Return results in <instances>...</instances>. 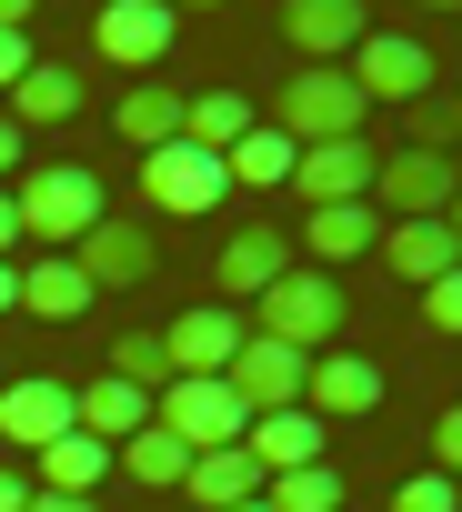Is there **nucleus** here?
I'll list each match as a JSON object with an SVG mask.
<instances>
[{
	"instance_id": "f257e3e1",
	"label": "nucleus",
	"mask_w": 462,
	"mask_h": 512,
	"mask_svg": "<svg viewBox=\"0 0 462 512\" xmlns=\"http://www.w3.org/2000/svg\"><path fill=\"white\" fill-rule=\"evenodd\" d=\"M242 332H252V342H282V352H302V362H312V352H332V332H342V282L292 262V272L252 302V322H242Z\"/></svg>"
},
{
	"instance_id": "f03ea898",
	"label": "nucleus",
	"mask_w": 462,
	"mask_h": 512,
	"mask_svg": "<svg viewBox=\"0 0 462 512\" xmlns=\"http://www.w3.org/2000/svg\"><path fill=\"white\" fill-rule=\"evenodd\" d=\"M11 211H21V241H51V251H71L111 201H101V181L81 171V161H41V171H21L11 181Z\"/></svg>"
},
{
	"instance_id": "7ed1b4c3",
	"label": "nucleus",
	"mask_w": 462,
	"mask_h": 512,
	"mask_svg": "<svg viewBox=\"0 0 462 512\" xmlns=\"http://www.w3.org/2000/svg\"><path fill=\"white\" fill-rule=\"evenodd\" d=\"M362 121H372V101H362L342 71H302V81H282V111H272V131H282L292 151H322V141H362Z\"/></svg>"
},
{
	"instance_id": "20e7f679",
	"label": "nucleus",
	"mask_w": 462,
	"mask_h": 512,
	"mask_svg": "<svg viewBox=\"0 0 462 512\" xmlns=\"http://www.w3.org/2000/svg\"><path fill=\"white\" fill-rule=\"evenodd\" d=\"M151 422H161L181 452H231V442L252 432V412L231 402V382H161V392H151Z\"/></svg>"
},
{
	"instance_id": "39448f33",
	"label": "nucleus",
	"mask_w": 462,
	"mask_h": 512,
	"mask_svg": "<svg viewBox=\"0 0 462 512\" xmlns=\"http://www.w3.org/2000/svg\"><path fill=\"white\" fill-rule=\"evenodd\" d=\"M342 81L362 91V101H432V51L412 41V31H362L352 41V61H342Z\"/></svg>"
},
{
	"instance_id": "423d86ee",
	"label": "nucleus",
	"mask_w": 462,
	"mask_h": 512,
	"mask_svg": "<svg viewBox=\"0 0 462 512\" xmlns=\"http://www.w3.org/2000/svg\"><path fill=\"white\" fill-rule=\"evenodd\" d=\"M221 191H231L221 151H201V141H161V151H141V201H151V211L191 221V211H211Z\"/></svg>"
},
{
	"instance_id": "0eeeda50",
	"label": "nucleus",
	"mask_w": 462,
	"mask_h": 512,
	"mask_svg": "<svg viewBox=\"0 0 462 512\" xmlns=\"http://www.w3.org/2000/svg\"><path fill=\"white\" fill-rule=\"evenodd\" d=\"M452 191H462V171L442 151H382V171H372V211H392V221H442Z\"/></svg>"
},
{
	"instance_id": "6e6552de",
	"label": "nucleus",
	"mask_w": 462,
	"mask_h": 512,
	"mask_svg": "<svg viewBox=\"0 0 462 512\" xmlns=\"http://www.w3.org/2000/svg\"><path fill=\"white\" fill-rule=\"evenodd\" d=\"M242 342H252V332H242V312H231V302H201V312H181V322L161 332V352H171V382H221Z\"/></svg>"
},
{
	"instance_id": "1a4fd4ad",
	"label": "nucleus",
	"mask_w": 462,
	"mask_h": 512,
	"mask_svg": "<svg viewBox=\"0 0 462 512\" xmlns=\"http://www.w3.org/2000/svg\"><path fill=\"white\" fill-rule=\"evenodd\" d=\"M372 171H382L372 141H322L292 161V191H302V211H342V201H372Z\"/></svg>"
},
{
	"instance_id": "9d476101",
	"label": "nucleus",
	"mask_w": 462,
	"mask_h": 512,
	"mask_svg": "<svg viewBox=\"0 0 462 512\" xmlns=\"http://www.w3.org/2000/svg\"><path fill=\"white\" fill-rule=\"evenodd\" d=\"M71 272H81L91 292H131V282H151V241H141V221L101 211V221L71 241Z\"/></svg>"
},
{
	"instance_id": "9b49d317",
	"label": "nucleus",
	"mask_w": 462,
	"mask_h": 512,
	"mask_svg": "<svg viewBox=\"0 0 462 512\" xmlns=\"http://www.w3.org/2000/svg\"><path fill=\"white\" fill-rule=\"evenodd\" d=\"M302 412H312V422L382 412V362H362V352H312V372H302Z\"/></svg>"
},
{
	"instance_id": "f8f14e48",
	"label": "nucleus",
	"mask_w": 462,
	"mask_h": 512,
	"mask_svg": "<svg viewBox=\"0 0 462 512\" xmlns=\"http://www.w3.org/2000/svg\"><path fill=\"white\" fill-rule=\"evenodd\" d=\"M362 31H372L362 0H292V11H282V41L302 51V71H342Z\"/></svg>"
},
{
	"instance_id": "ddd939ff",
	"label": "nucleus",
	"mask_w": 462,
	"mask_h": 512,
	"mask_svg": "<svg viewBox=\"0 0 462 512\" xmlns=\"http://www.w3.org/2000/svg\"><path fill=\"white\" fill-rule=\"evenodd\" d=\"M171 41H181L171 0H111V11H101V61H121V71H151Z\"/></svg>"
},
{
	"instance_id": "4468645a",
	"label": "nucleus",
	"mask_w": 462,
	"mask_h": 512,
	"mask_svg": "<svg viewBox=\"0 0 462 512\" xmlns=\"http://www.w3.org/2000/svg\"><path fill=\"white\" fill-rule=\"evenodd\" d=\"M61 432H71V382H51V372L0 382V442L41 452V442H61Z\"/></svg>"
},
{
	"instance_id": "2eb2a0df",
	"label": "nucleus",
	"mask_w": 462,
	"mask_h": 512,
	"mask_svg": "<svg viewBox=\"0 0 462 512\" xmlns=\"http://www.w3.org/2000/svg\"><path fill=\"white\" fill-rule=\"evenodd\" d=\"M302 372H312L302 352H282V342H242L221 382H231V402H242V412H292V402H302Z\"/></svg>"
},
{
	"instance_id": "dca6fc26",
	"label": "nucleus",
	"mask_w": 462,
	"mask_h": 512,
	"mask_svg": "<svg viewBox=\"0 0 462 512\" xmlns=\"http://www.w3.org/2000/svg\"><path fill=\"white\" fill-rule=\"evenodd\" d=\"M282 272H292V231H272V221H242V231L221 241V302H262Z\"/></svg>"
},
{
	"instance_id": "f3484780",
	"label": "nucleus",
	"mask_w": 462,
	"mask_h": 512,
	"mask_svg": "<svg viewBox=\"0 0 462 512\" xmlns=\"http://www.w3.org/2000/svg\"><path fill=\"white\" fill-rule=\"evenodd\" d=\"M242 452L262 462V482H272V472H302V462H322V422H312L302 402H292V412H252Z\"/></svg>"
},
{
	"instance_id": "a211bd4d",
	"label": "nucleus",
	"mask_w": 462,
	"mask_h": 512,
	"mask_svg": "<svg viewBox=\"0 0 462 512\" xmlns=\"http://www.w3.org/2000/svg\"><path fill=\"white\" fill-rule=\"evenodd\" d=\"M181 492H191L201 512H242V502H262V462H252L242 442H231V452H191Z\"/></svg>"
},
{
	"instance_id": "6ab92c4d",
	"label": "nucleus",
	"mask_w": 462,
	"mask_h": 512,
	"mask_svg": "<svg viewBox=\"0 0 462 512\" xmlns=\"http://www.w3.org/2000/svg\"><path fill=\"white\" fill-rule=\"evenodd\" d=\"M91 482H111V452H101L91 432H61V442L31 452V492H71V502H91Z\"/></svg>"
},
{
	"instance_id": "aec40b11",
	"label": "nucleus",
	"mask_w": 462,
	"mask_h": 512,
	"mask_svg": "<svg viewBox=\"0 0 462 512\" xmlns=\"http://www.w3.org/2000/svg\"><path fill=\"white\" fill-rule=\"evenodd\" d=\"M382 262H392V272H402L412 292H432V282H442V272L462 262V241H452L442 221H392V231H382Z\"/></svg>"
},
{
	"instance_id": "412c9836",
	"label": "nucleus",
	"mask_w": 462,
	"mask_h": 512,
	"mask_svg": "<svg viewBox=\"0 0 462 512\" xmlns=\"http://www.w3.org/2000/svg\"><path fill=\"white\" fill-rule=\"evenodd\" d=\"M21 312H31V322H81V312H91V282L71 272V251L21 262Z\"/></svg>"
},
{
	"instance_id": "4be33fe9",
	"label": "nucleus",
	"mask_w": 462,
	"mask_h": 512,
	"mask_svg": "<svg viewBox=\"0 0 462 512\" xmlns=\"http://www.w3.org/2000/svg\"><path fill=\"white\" fill-rule=\"evenodd\" d=\"M292 161H302V151H292V141L272 131V121H252L242 141L221 151V171H231V191H292Z\"/></svg>"
},
{
	"instance_id": "5701e85b",
	"label": "nucleus",
	"mask_w": 462,
	"mask_h": 512,
	"mask_svg": "<svg viewBox=\"0 0 462 512\" xmlns=\"http://www.w3.org/2000/svg\"><path fill=\"white\" fill-rule=\"evenodd\" d=\"M302 241H312V272H332V262H352V251H372V241H382V211H372V201L302 211Z\"/></svg>"
},
{
	"instance_id": "b1692460",
	"label": "nucleus",
	"mask_w": 462,
	"mask_h": 512,
	"mask_svg": "<svg viewBox=\"0 0 462 512\" xmlns=\"http://www.w3.org/2000/svg\"><path fill=\"white\" fill-rule=\"evenodd\" d=\"M71 111H81L71 61H31V71H21V91H11V131H31V121H41V131H61Z\"/></svg>"
},
{
	"instance_id": "393cba45",
	"label": "nucleus",
	"mask_w": 462,
	"mask_h": 512,
	"mask_svg": "<svg viewBox=\"0 0 462 512\" xmlns=\"http://www.w3.org/2000/svg\"><path fill=\"white\" fill-rule=\"evenodd\" d=\"M111 131H121L131 151H161V141H181V91H161V81H131V91H121V111H111Z\"/></svg>"
},
{
	"instance_id": "a878e982",
	"label": "nucleus",
	"mask_w": 462,
	"mask_h": 512,
	"mask_svg": "<svg viewBox=\"0 0 462 512\" xmlns=\"http://www.w3.org/2000/svg\"><path fill=\"white\" fill-rule=\"evenodd\" d=\"M111 462H121V472H131L141 492H181V472H191V452H181V442H171L161 422H151V432H131V442H121Z\"/></svg>"
},
{
	"instance_id": "bb28decb",
	"label": "nucleus",
	"mask_w": 462,
	"mask_h": 512,
	"mask_svg": "<svg viewBox=\"0 0 462 512\" xmlns=\"http://www.w3.org/2000/svg\"><path fill=\"white\" fill-rule=\"evenodd\" d=\"M252 131V101L242 91H201V101H181V141H201V151H231Z\"/></svg>"
},
{
	"instance_id": "cd10ccee",
	"label": "nucleus",
	"mask_w": 462,
	"mask_h": 512,
	"mask_svg": "<svg viewBox=\"0 0 462 512\" xmlns=\"http://www.w3.org/2000/svg\"><path fill=\"white\" fill-rule=\"evenodd\" d=\"M262 502H272V512H342V472H332V462L272 472V482H262Z\"/></svg>"
},
{
	"instance_id": "c85d7f7f",
	"label": "nucleus",
	"mask_w": 462,
	"mask_h": 512,
	"mask_svg": "<svg viewBox=\"0 0 462 512\" xmlns=\"http://www.w3.org/2000/svg\"><path fill=\"white\" fill-rule=\"evenodd\" d=\"M111 382H131V392H161V382H171V352H161V332H121V342H111Z\"/></svg>"
},
{
	"instance_id": "c756f323",
	"label": "nucleus",
	"mask_w": 462,
	"mask_h": 512,
	"mask_svg": "<svg viewBox=\"0 0 462 512\" xmlns=\"http://www.w3.org/2000/svg\"><path fill=\"white\" fill-rule=\"evenodd\" d=\"M392 512H462V482H442V472H412V482L392 492Z\"/></svg>"
},
{
	"instance_id": "7c9ffc66",
	"label": "nucleus",
	"mask_w": 462,
	"mask_h": 512,
	"mask_svg": "<svg viewBox=\"0 0 462 512\" xmlns=\"http://www.w3.org/2000/svg\"><path fill=\"white\" fill-rule=\"evenodd\" d=\"M422 322H432V332H452V342H462V262H452V272H442V282H432V292H422Z\"/></svg>"
},
{
	"instance_id": "2f4dec72",
	"label": "nucleus",
	"mask_w": 462,
	"mask_h": 512,
	"mask_svg": "<svg viewBox=\"0 0 462 512\" xmlns=\"http://www.w3.org/2000/svg\"><path fill=\"white\" fill-rule=\"evenodd\" d=\"M462 121H452V101H412V151H442Z\"/></svg>"
},
{
	"instance_id": "473e14b6",
	"label": "nucleus",
	"mask_w": 462,
	"mask_h": 512,
	"mask_svg": "<svg viewBox=\"0 0 462 512\" xmlns=\"http://www.w3.org/2000/svg\"><path fill=\"white\" fill-rule=\"evenodd\" d=\"M432 472H442V482H462V402L432 422Z\"/></svg>"
},
{
	"instance_id": "72a5a7b5",
	"label": "nucleus",
	"mask_w": 462,
	"mask_h": 512,
	"mask_svg": "<svg viewBox=\"0 0 462 512\" xmlns=\"http://www.w3.org/2000/svg\"><path fill=\"white\" fill-rule=\"evenodd\" d=\"M21 71H31V31H0V91H21Z\"/></svg>"
},
{
	"instance_id": "f704fd0d",
	"label": "nucleus",
	"mask_w": 462,
	"mask_h": 512,
	"mask_svg": "<svg viewBox=\"0 0 462 512\" xmlns=\"http://www.w3.org/2000/svg\"><path fill=\"white\" fill-rule=\"evenodd\" d=\"M0 512H31V472H11V462H0Z\"/></svg>"
},
{
	"instance_id": "c9c22d12",
	"label": "nucleus",
	"mask_w": 462,
	"mask_h": 512,
	"mask_svg": "<svg viewBox=\"0 0 462 512\" xmlns=\"http://www.w3.org/2000/svg\"><path fill=\"white\" fill-rule=\"evenodd\" d=\"M11 171H21V131H11V111H0V191H11Z\"/></svg>"
},
{
	"instance_id": "e433bc0d",
	"label": "nucleus",
	"mask_w": 462,
	"mask_h": 512,
	"mask_svg": "<svg viewBox=\"0 0 462 512\" xmlns=\"http://www.w3.org/2000/svg\"><path fill=\"white\" fill-rule=\"evenodd\" d=\"M21 251V211H11V191H0V262Z\"/></svg>"
},
{
	"instance_id": "4c0bfd02",
	"label": "nucleus",
	"mask_w": 462,
	"mask_h": 512,
	"mask_svg": "<svg viewBox=\"0 0 462 512\" xmlns=\"http://www.w3.org/2000/svg\"><path fill=\"white\" fill-rule=\"evenodd\" d=\"M21 312V262H0V322Z\"/></svg>"
},
{
	"instance_id": "58836bf2",
	"label": "nucleus",
	"mask_w": 462,
	"mask_h": 512,
	"mask_svg": "<svg viewBox=\"0 0 462 512\" xmlns=\"http://www.w3.org/2000/svg\"><path fill=\"white\" fill-rule=\"evenodd\" d=\"M31 512H101V502H71V492H31Z\"/></svg>"
},
{
	"instance_id": "ea45409f",
	"label": "nucleus",
	"mask_w": 462,
	"mask_h": 512,
	"mask_svg": "<svg viewBox=\"0 0 462 512\" xmlns=\"http://www.w3.org/2000/svg\"><path fill=\"white\" fill-rule=\"evenodd\" d=\"M0 31H31V0H0Z\"/></svg>"
},
{
	"instance_id": "a19ab883",
	"label": "nucleus",
	"mask_w": 462,
	"mask_h": 512,
	"mask_svg": "<svg viewBox=\"0 0 462 512\" xmlns=\"http://www.w3.org/2000/svg\"><path fill=\"white\" fill-rule=\"evenodd\" d=\"M442 231H452V241H462V191H452V211H442Z\"/></svg>"
},
{
	"instance_id": "79ce46f5",
	"label": "nucleus",
	"mask_w": 462,
	"mask_h": 512,
	"mask_svg": "<svg viewBox=\"0 0 462 512\" xmlns=\"http://www.w3.org/2000/svg\"><path fill=\"white\" fill-rule=\"evenodd\" d=\"M242 512H272V502H242Z\"/></svg>"
},
{
	"instance_id": "37998d69",
	"label": "nucleus",
	"mask_w": 462,
	"mask_h": 512,
	"mask_svg": "<svg viewBox=\"0 0 462 512\" xmlns=\"http://www.w3.org/2000/svg\"><path fill=\"white\" fill-rule=\"evenodd\" d=\"M452 121H462V101H452Z\"/></svg>"
}]
</instances>
